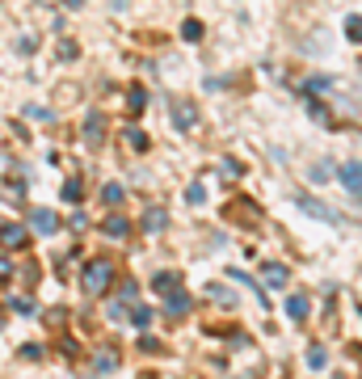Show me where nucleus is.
I'll use <instances>...</instances> for the list:
<instances>
[{
    "label": "nucleus",
    "instance_id": "obj_21",
    "mask_svg": "<svg viewBox=\"0 0 362 379\" xmlns=\"http://www.w3.org/2000/svg\"><path fill=\"white\" fill-rule=\"evenodd\" d=\"M219 169H224V177H228V182H236V177L244 173V165H240L236 156H224V160H219Z\"/></svg>",
    "mask_w": 362,
    "mask_h": 379
},
{
    "label": "nucleus",
    "instance_id": "obj_35",
    "mask_svg": "<svg viewBox=\"0 0 362 379\" xmlns=\"http://www.w3.org/2000/svg\"><path fill=\"white\" fill-rule=\"evenodd\" d=\"M9 169H13V156H9V152H0V177H9Z\"/></svg>",
    "mask_w": 362,
    "mask_h": 379
},
{
    "label": "nucleus",
    "instance_id": "obj_40",
    "mask_svg": "<svg viewBox=\"0 0 362 379\" xmlns=\"http://www.w3.org/2000/svg\"><path fill=\"white\" fill-rule=\"evenodd\" d=\"M84 5V0H64V9H80Z\"/></svg>",
    "mask_w": 362,
    "mask_h": 379
},
{
    "label": "nucleus",
    "instance_id": "obj_33",
    "mask_svg": "<svg viewBox=\"0 0 362 379\" xmlns=\"http://www.w3.org/2000/svg\"><path fill=\"white\" fill-rule=\"evenodd\" d=\"M84 228H89V215L76 211V215H72V232H84Z\"/></svg>",
    "mask_w": 362,
    "mask_h": 379
},
{
    "label": "nucleus",
    "instance_id": "obj_5",
    "mask_svg": "<svg viewBox=\"0 0 362 379\" xmlns=\"http://www.w3.org/2000/svg\"><path fill=\"white\" fill-rule=\"evenodd\" d=\"M0 245H5V249H26L30 245V232L21 224H5V228H0Z\"/></svg>",
    "mask_w": 362,
    "mask_h": 379
},
{
    "label": "nucleus",
    "instance_id": "obj_22",
    "mask_svg": "<svg viewBox=\"0 0 362 379\" xmlns=\"http://www.w3.org/2000/svg\"><path fill=\"white\" fill-rule=\"evenodd\" d=\"M127 316H131V324H135V329H147V324H152V308H143V303H139L135 312H127Z\"/></svg>",
    "mask_w": 362,
    "mask_h": 379
},
{
    "label": "nucleus",
    "instance_id": "obj_24",
    "mask_svg": "<svg viewBox=\"0 0 362 379\" xmlns=\"http://www.w3.org/2000/svg\"><path fill=\"white\" fill-rule=\"evenodd\" d=\"M181 38H185V42H198V38H202V21H198V17H190V21L181 26Z\"/></svg>",
    "mask_w": 362,
    "mask_h": 379
},
{
    "label": "nucleus",
    "instance_id": "obj_13",
    "mask_svg": "<svg viewBox=\"0 0 362 379\" xmlns=\"http://www.w3.org/2000/svg\"><path fill=\"white\" fill-rule=\"evenodd\" d=\"M101 228H106V236H118V240L131 232V224L123 220V215H106V224H101Z\"/></svg>",
    "mask_w": 362,
    "mask_h": 379
},
{
    "label": "nucleus",
    "instance_id": "obj_29",
    "mask_svg": "<svg viewBox=\"0 0 362 379\" xmlns=\"http://www.w3.org/2000/svg\"><path fill=\"white\" fill-rule=\"evenodd\" d=\"M307 177H312V182H329V160H316V165H312V173H307Z\"/></svg>",
    "mask_w": 362,
    "mask_h": 379
},
{
    "label": "nucleus",
    "instance_id": "obj_41",
    "mask_svg": "<svg viewBox=\"0 0 362 379\" xmlns=\"http://www.w3.org/2000/svg\"><path fill=\"white\" fill-rule=\"evenodd\" d=\"M0 329H5V308H0Z\"/></svg>",
    "mask_w": 362,
    "mask_h": 379
},
{
    "label": "nucleus",
    "instance_id": "obj_10",
    "mask_svg": "<svg viewBox=\"0 0 362 379\" xmlns=\"http://www.w3.org/2000/svg\"><path fill=\"white\" fill-rule=\"evenodd\" d=\"M341 186L350 190V198L358 202V194H362V182H358V160H350V165L341 169Z\"/></svg>",
    "mask_w": 362,
    "mask_h": 379
},
{
    "label": "nucleus",
    "instance_id": "obj_2",
    "mask_svg": "<svg viewBox=\"0 0 362 379\" xmlns=\"http://www.w3.org/2000/svg\"><path fill=\"white\" fill-rule=\"evenodd\" d=\"M30 228H34V232H42V236H51V232L60 228V220H55V211H46V206L30 211Z\"/></svg>",
    "mask_w": 362,
    "mask_h": 379
},
{
    "label": "nucleus",
    "instance_id": "obj_8",
    "mask_svg": "<svg viewBox=\"0 0 362 379\" xmlns=\"http://www.w3.org/2000/svg\"><path fill=\"white\" fill-rule=\"evenodd\" d=\"M114 367H118V350H114V346H101V350L93 354V371H97V375H106V371H114Z\"/></svg>",
    "mask_w": 362,
    "mask_h": 379
},
{
    "label": "nucleus",
    "instance_id": "obj_30",
    "mask_svg": "<svg viewBox=\"0 0 362 379\" xmlns=\"http://www.w3.org/2000/svg\"><path fill=\"white\" fill-rule=\"evenodd\" d=\"M329 362V354L320 350V346H312V350H307V367H325Z\"/></svg>",
    "mask_w": 362,
    "mask_h": 379
},
{
    "label": "nucleus",
    "instance_id": "obj_16",
    "mask_svg": "<svg viewBox=\"0 0 362 379\" xmlns=\"http://www.w3.org/2000/svg\"><path fill=\"white\" fill-rule=\"evenodd\" d=\"M228 274H232V279H236V283H244V287H248V291H253V295H257V303H262V308H270V299H266V291H262V287H257V283H253V279H248V274H240V270H228Z\"/></svg>",
    "mask_w": 362,
    "mask_h": 379
},
{
    "label": "nucleus",
    "instance_id": "obj_12",
    "mask_svg": "<svg viewBox=\"0 0 362 379\" xmlns=\"http://www.w3.org/2000/svg\"><path fill=\"white\" fill-rule=\"evenodd\" d=\"M84 139H89L93 148L106 139V118H101V114H89V123H84Z\"/></svg>",
    "mask_w": 362,
    "mask_h": 379
},
{
    "label": "nucleus",
    "instance_id": "obj_37",
    "mask_svg": "<svg viewBox=\"0 0 362 379\" xmlns=\"http://www.w3.org/2000/svg\"><path fill=\"white\" fill-rule=\"evenodd\" d=\"M26 114H30V118H42V123H51V110H42V105H30Z\"/></svg>",
    "mask_w": 362,
    "mask_h": 379
},
{
    "label": "nucleus",
    "instance_id": "obj_39",
    "mask_svg": "<svg viewBox=\"0 0 362 379\" xmlns=\"http://www.w3.org/2000/svg\"><path fill=\"white\" fill-rule=\"evenodd\" d=\"M34 5H38V9H55V5H60V0H34Z\"/></svg>",
    "mask_w": 362,
    "mask_h": 379
},
{
    "label": "nucleus",
    "instance_id": "obj_15",
    "mask_svg": "<svg viewBox=\"0 0 362 379\" xmlns=\"http://www.w3.org/2000/svg\"><path fill=\"white\" fill-rule=\"evenodd\" d=\"M152 287H156L161 295H169V291H177V287H181V274H169V270H165V274L152 279Z\"/></svg>",
    "mask_w": 362,
    "mask_h": 379
},
{
    "label": "nucleus",
    "instance_id": "obj_36",
    "mask_svg": "<svg viewBox=\"0 0 362 379\" xmlns=\"http://www.w3.org/2000/svg\"><path fill=\"white\" fill-rule=\"evenodd\" d=\"M13 279V265H9V257H0V283H9Z\"/></svg>",
    "mask_w": 362,
    "mask_h": 379
},
{
    "label": "nucleus",
    "instance_id": "obj_14",
    "mask_svg": "<svg viewBox=\"0 0 362 379\" xmlns=\"http://www.w3.org/2000/svg\"><path fill=\"white\" fill-rule=\"evenodd\" d=\"M206 299H215V303H224V308L236 303V295H232L228 287H219V283H206Z\"/></svg>",
    "mask_w": 362,
    "mask_h": 379
},
{
    "label": "nucleus",
    "instance_id": "obj_17",
    "mask_svg": "<svg viewBox=\"0 0 362 379\" xmlns=\"http://www.w3.org/2000/svg\"><path fill=\"white\" fill-rule=\"evenodd\" d=\"M123 139H127V148H131V152H147V135H143L139 127H127V131H123Z\"/></svg>",
    "mask_w": 362,
    "mask_h": 379
},
{
    "label": "nucleus",
    "instance_id": "obj_7",
    "mask_svg": "<svg viewBox=\"0 0 362 379\" xmlns=\"http://www.w3.org/2000/svg\"><path fill=\"white\" fill-rule=\"evenodd\" d=\"M287 279H291V274H287V265H278V261H270V265L262 270V283H266L270 291H282V287H287Z\"/></svg>",
    "mask_w": 362,
    "mask_h": 379
},
{
    "label": "nucleus",
    "instance_id": "obj_18",
    "mask_svg": "<svg viewBox=\"0 0 362 379\" xmlns=\"http://www.w3.org/2000/svg\"><path fill=\"white\" fill-rule=\"evenodd\" d=\"M287 316L291 320H307V295H291L287 299Z\"/></svg>",
    "mask_w": 362,
    "mask_h": 379
},
{
    "label": "nucleus",
    "instance_id": "obj_6",
    "mask_svg": "<svg viewBox=\"0 0 362 379\" xmlns=\"http://www.w3.org/2000/svg\"><path fill=\"white\" fill-rule=\"evenodd\" d=\"M169 228V211L165 206H147L143 211V232H165Z\"/></svg>",
    "mask_w": 362,
    "mask_h": 379
},
{
    "label": "nucleus",
    "instance_id": "obj_26",
    "mask_svg": "<svg viewBox=\"0 0 362 379\" xmlns=\"http://www.w3.org/2000/svg\"><path fill=\"white\" fill-rule=\"evenodd\" d=\"M345 34H350V42H358V34H362V17H358V13L345 17Z\"/></svg>",
    "mask_w": 362,
    "mask_h": 379
},
{
    "label": "nucleus",
    "instance_id": "obj_38",
    "mask_svg": "<svg viewBox=\"0 0 362 379\" xmlns=\"http://www.w3.org/2000/svg\"><path fill=\"white\" fill-rule=\"evenodd\" d=\"M110 320H127V308L123 303H110Z\"/></svg>",
    "mask_w": 362,
    "mask_h": 379
},
{
    "label": "nucleus",
    "instance_id": "obj_9",
    "mask_svg": "<svg viewBox=\"0 0 362 379\" xmlns=\"http://www.w3.org/2000/svg\"><path fill=\"white\" fill-rule=\"evenodd\" d=\"M165 312H169L173 320H181V316L190 312V295H185L181 287H177V291H169V303H165Z\"/></svg>",
    "mask_w": 362,
    "mask_h": 379
},
{
    "label": "nucleus",
    "instance_id": "obj_28",
    "mask_svg": "<svg viewBox=\"0 0 362 379\" xmlns=\"http://www.w3.org/2000/svg\"><path fill=\"white\" fill-rule=\"evenodd\" d=\"M21 358L26 362H38V358H46V346H21Z\"/></svg>",
    "mask_w": 362,
    "mask_h": 379
},
{
    "label": "nucleus",
    "instance_id": "obj_11",
    "mask_svg": "<svg viewBox=\"0 0 362 379\" xmlns=\"http://www.w3.org/2000/svg\"><path fill=\"white\" fill-rule=\"evenodd\" d=\"M147 110V93H143V85H131L127 89V114H143Z\"/></svg>",
    "mask_w": 362,
    "mask_h": 379
},
{
    "label": "nucleus",
    "instance_id": "obj_1",
    "mask_svg": "<svg viewBox=\"0 0 362 379\" xmlns=\"http://www.w3.org/2000/svg\"><path fill=\"white\" fill-rule=\"evenodd\" d=\"M110 287H114V265H110V257H93L84 265V274H80V291L89 299H101Z\"/></svg>",
    "mask_w": 362,
    "mask_h": 379
},
{
    "label": "nucleus",
    "instance_id": "obj_3",
    "mask_svg": "<svg viewBox=\"0 0 362 379\" xmlns=\"http://www.w3.org/2000/svg\"><path fill=\"white\" fill-rule=\"evenodd\" d=\"M173 127H177V131H194V127H198V110H194L190 101H177V105H173Z\"/></svg>",
    "mask_w": 362,
    "mask_h": 379
},
{
    "label": "nucleus",
    "instance_id": "obj_19",
    "mask_svg": "<svg viewBox=\"0 0 362 379\" xmlns=\"http://www.w3.org/2000/svg\"><path fill=\"white\" fill-rule=\"evenodd\" d=\"M232 215H236V220H248V224H253V220H257V206H253L248 198H236V202H232Z\"/></svg>",
    "mask_w": 362,
    "mask_h": 379
},
{
    "label": "nucleus",
    "instance_id": "obj_32",
    "mask_svg": "<svg viewBox=\"0 0 362 379\" xmlns=\"http://www.w3.org/2000/svg\"><path fill=\"white\" fill-rule=\"evenodd\" d=\"M139 350H147V354H161V342H156V337H147V333H143V337H139Z\"/></svg>",
    "mask_w": 362,
    "mask_h": 379
},
{
    "label": "nucleus",
    "instance_id": "obj_25",
    "mask_svg": "<svg viewBox=\"0 0 362 379\" xmlns=\"http://www.w3.org/2000/svg\"><path fill=\"white\" fill-rule=\"evenodd\" d=\"M80 194H84V186H80V177H72V182H64V198H68V202H80Z\"/></svg>",
    "mask_w": 362,
    "mask_h": 379
},
{
    "label": "nucleus",
    "instance_id": "obj_34",
    "mask_svg": "<svg viewBox=\"0 0 362 379\" xmlns=\"http://www.w3.org/2000/svg\"><path fill=\"white\" fill-rule=\"evenodd\" d=\"M13 308H17V312H21V316H34V303H30V299H26V295H21V299H13Z\"/></svg>",
    "mask_w": 362,
    "mask_h": 379
},
{
    "label": "nucleus",
    "instance_id": "obj_23",
    "mask_svg": "<svg viewBox=\"0 0 362 379\" xmlns=\"http://www.w3.org/2000/svg\"><path fill=\"white\" fill-rule=\"evenodd\" d=\"M307 114H312L316 123H325V127L333 123V118H329V110H325V101H316V97H312V101H307Z\"/></svg>",
    "mask_w": 362,
    "mask_h": 379
},
{
    "label": "nucleus",
    "instance_id": "obj_31",
    "mask_svg": "<svg viewBox=\"0 0 362 379\" xmlns=\"http://www.w3.org/2000/svg\"><path fill=\"white\" fill-rule=\"evenodd\" d=\"M185 198H190V202H194V206H202V202H206V190H202V186H198V182H194V186H190V190H185Z\"/></svg>",
    "mask_w": 362,
    "mask_h": 379
},
{
    "label": "nucleus",
    "instance_id": "obj_20",
    "mask_svg": "<svg viewBox=\"0 0 362 379\" xmlns=\"http://www.w3.org/2000/svg\"><path fill=\"white\" fill-rule=\"evenodd\" d=\"M101 202H106V206H118V202H123V186H118V182H106V186H101Z\"/></svg>",
    "mask_w": 362,
    "mask_h": 379
},
{
    "label": "nucleus",
    "instance_id": "obj_4",
    "mask_svg": "<svg viewBox=\"0 0 362 379\" xmlns=\"http://www.w3.org/2000/svg\"><path fill=\"white\" fill-rule=\"evenodd\" d=\"M299 206L307 211V215H316V220H329V224H341V215L329 206V202H320V198H299Z\"/></svg>",
    "mask_w": 362,
    "mask_h": 379
},
{
    "label": "nucleus",
    "instance_id": "obj_27",
    "mask_svg": "<svg viewBox=\"0 0 362 379\" xmlns=\"http://www.w3.org/2000/svg\"><path fill=\"white\" fill-rule=\"evenodd\" d=\"M55 51H60V60H76V51H80V46H76L72 38H60V46H55Z\"/></svg>",
    "mask_w": 362,
    "mask_h": 379
}]
</instances>
